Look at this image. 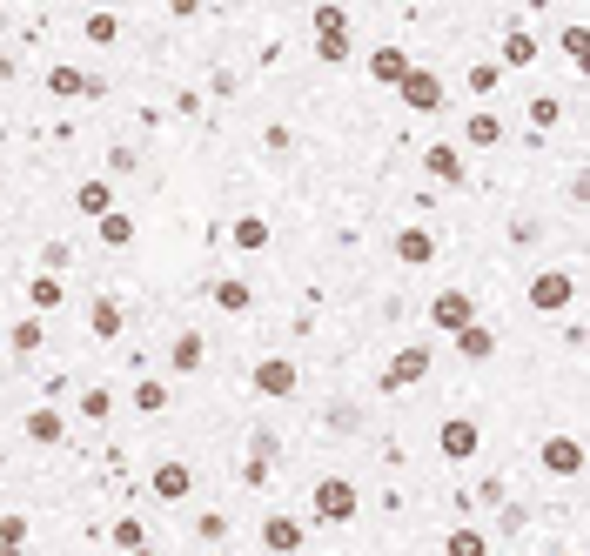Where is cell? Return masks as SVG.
<instances>
[{
  "label": "cell",
  "mask_w": 590,
  "mask_h": 556,
  "mask_svg": "<svg viewBox=\"0 0 590 556\" xmlns=\"http://www.w3.org/2000/svg\"><path fill=\"white\" fill-rule=\"evenodd\" d=\"M309 27H316V54L329 67L349 61V7H342V0H322L316 14H309Z\"/></svg>",
  "instance_id": "cell-1"
},
{
  "label": "cell",
  "mask_w": 590,
  "mask_h": 556,
  "mask_svg": "<svg viewBox=\"0 0 590 556\" xmlns=\"http://www.w3.org/2000/svg\"><path fill=\"white\" fill-rule=\"evenodd\" d=\"M309 510H316L322 523H356L363 496H356V483H349V476H322L316 490H309Z\"/></svg>",
  "instance_id": "cell-2"
},
{
  "label": "cell",
  "mask_w": 590,
  "mask_h": 556,
  "mask_svg": "<svg viewBox=\"0 0 590 556\" xmlns=\"http://www.w3.org/2000/svg\"><path fill=\"white\" fill-rule=\"evenodd\" d=\"M396 94H403L409 114H443V101H450V88H443V74H436V67H409Z\"/></svg>",
  "instance_id": "cell-3"
},
{
  "label": "cell",
  "mask_w": 590,
  "mask_h": 556,
  "mask_svg": "<svg viewBox=\"0 0 590 556\" xmlns=\"http://www.w3.org/2000/svg\"><path fill=\"white\" fill-rule=\"evenodd\" d=\"M430 349H423V342H409V349H396V356H389L383 362V389H389V396H396V389H416V382H423V376H430Z\"/></svg>",
  "instance_id": "cell-4"
},
{
  "label": "cell",
  "mask_w": 590,
  "mask_h": 556,
  "mask_svg": "<svg viewBox=\"0 0 590 556\" xmlns=\"http://www.w3.org/2000/svg\"><path fill=\"white\" fill-rule=\"evenodd\" d=\"M430 322L443 335H463L470 322H477V295L470 289H436V302H430Z\"/></svg>",
  "instance_id": "cell-5"
},
{
  "label": "cell",
  "mask_w": 590,
  "mask_h": 556,
  "mask_svg": "<svg viewBox=\"0 0 590 556\" xmlns=\"http://www.w3.org/2000/svg\"><path fill=\"white\" fill-rule=\"evenodd\" d=\"M523 295H530V309H537V315H550V309H570V295H577V282H570L564 268H537Z\"/></svg>",
  "instance_id": "cell-6"
},
{
  "label": "cell",
  "mask_w": 590,
  "mask_h": 556,
  "mask_svg": "<svg viewBox=\"0 0 590 556\" xmlns=\"http://www.w3.org/2000/svg\"><path fill=\"white\" fill-rule=\"evenodd\" d=\"M249 382H255V396H275V402L302 389V376H295V362H289V356H262Z\"/></svg>",
  "instance_id": "cell-7"
},
{
  "label": "cell",
  "mask_w": 590,
  "mask_h": 556,
  "mask_svg": "<svg viewBox=\"0 0 590 556\" xmlns=\"http://www.w3.org/2000/svg\"><path fill=\"white\" fill-rule=\"evenodd\" d=\"M436 449H443L450 463H470V456H477V449H483V429L470 423V416H450V423L436 429Z\"/></svg>",
  "instance_id": "cell-8"
},
{
  "label": "cell",
  "mask_w": 590,
  "mask_h": 556,
  "mask_svg": "<svg viewBox=\"0 0 590 556\" xmlns=\"http://www.w3.org/2000/svg\"><path fill=\"white\" fill-rule=\"evenodd\" d=\"M423 168H430L443 188H463L470 181V161H463V148H450V141H436V148H423Z\"/></svg>",
  "instance_id": "cell-9"
},
{
  "label": "cell",
  "mask_w": 590,
  "mask_h": 556,
  "mask_svg": "<svg viewBox=\"0 0 590 556\" xmlns=\"http://www.w3.org/2000/svg\"><path fill=\"white\" fill-rule=\"evenodd\" d=\"M148 490H155L161 503H182V496L195 490V469H188V463H175V456H168V463H155V476H148Z\"/></svg>",
  "instance_id": "cell-10"
},
{
  "label": "cell",
  "mask_w": 590,
  "mask_h": 556,
  "mask_svg": "<svg viewBox=\"0 0 590 556\" xmlns=\"http://www.w3.org/2000/svg\"><path fill=\"white\" fill-rule=\"evenodd\" d=\"M262 550H269V556H295V550H302V523H295V516H262Z\"/></svg>",
  "instance_id": "cell-11"
},
{
  "label": "cell",
  "mask_w": 590,
  "mask_h": 556,
  "mask_svg": "<svg viewBox=\"0 0 590 556\" xmlns=\"http://www.w3.org/2000/svg\"><path fill=\"white\" fill-rule=\"evenodd\" d=\"M409 54L403 47H376V54H369V81H376V88H403V74H409Z\"/></svg>",
  "instance_id": "cell-12"
},
{
  "label": "cell",
  "mask_w": 590,
  "mask_h": 556,
  "mask_svg": "<svg viewBox=\"0 0 590 556\" xmlns=\"http://www.w3.org/2000/svg\"><path fill=\"white\" fill-rule=\"evenodd\" d=\"M88 329H94V342H114V335L128 329V309H121L114 295H94V309H88Z\"/></svg>",
  "instance_id": "cell-13"
},
{
  "label": "cell",
  "mask_w": 590,
  "mask_h": 556,
  "mask_svg": "<svg viewBox=\"0 0 590 556\" xmlns=\"http://www.w3.org/2000/svg\"><path fill=\"white\" fill-rule=\"evenodd\" d=\"M544 469L550 476H577V469H584V443H577V436H550L544 443Z\"/></svg>",
  "instance_id": "cell-14"
},
{
  "label": "cell",
  "mask_w": 590,
  "mask_h": 556,
  "mask_svg": "<svg viewBox=\"0 0 590 556\" xmlns=\"http://www.w3.org/2000/svg\"><path fill=\"white\" fill-rule=\"evenodd\" d=\"M27 443H34V449H54V443H61V409H54V402H41V409H27Z\"/></svg>",
  "instance_id": "cell-15"
},
{
  "label": "cell",
  "mask_w": 590,
  "mask_h": 556,
  "mask_svg": "<svg viewBox=\"0 0 590 556\" xmlns=\"http://www.w3.org/2000/svg\"><path fill=\"white\" fill-rule=\"evenodd\" d=\"M396 262L430 268L436 262V235H430V228H403V235H396Z\"/></svg>",
  "instance_id": "cell-16"
},
{
  "label": "cell",
  "mask_w": 590,
  "mask_h": 556,
  "mask_svg": "<svg viewBox=\"0 0 590 556\" xmlns=\"http://www.w3.org/2000/svg\"><path fill=\"white\" fill-rule=\"evenodd\" d=\"M202 356H208V342H202L195 329L175 335V349H168V376H195V369H202Z\"/></svg>",
  "instance_id": "cell-17"
},
{
  "label": "cell",
  "mask_w": 590,
  "mask_h": 556,
  "mask_svg": "<svg viewBox=\"0 0 590 556\" xmlns=\"http://www.w3.org/2000/svg\"><path fill=\"white\" fill-rule=\"evenodd\" d=\"M530 61H537V34H530V27H510V34H503V54H497V67L510 74V67H530Z\"/></svg>",
  "instance_id": "cell-18"
},
{
  "label": "cell",
  "mask_w": 590,
  "mask_h": 556,
  "mask_svg": "<svg viewBox=\"0 0 590 556\" xmlns=\"http://www.w3.org/2000/svg\"><path fill=\"white\" fill-rule=\"evenodd\" d=\"M463 141H470V148H497V141H503V114L497 108H477L470 121H463Z\"/></svg>",
  "instance_id": "cell-19"
},
{
  "label": "cell",
  "mask_w": 590,
  "mask_h": 556,
  "mask_svg": "<svg viewBox=\"0 0 590 556\" xmlns=\"http://www.w3.org/2000/svg\"><path fill=\"white\" fill-rule=\"evenodd\" d=\"M228 242L242 248V255H255V248H269V222H262V215H235V222H228Z\"/></svg>",
  "instance_id": "cell-20"
},
{
  "label": "cell",
  "mask_w": 590,
  "mask_h": 556,
  "mask_svg": "<svg viewBox=\"0 0 590 556\" xmlns=\"http://www.w3.org/2000/svg\"><path fill=\"white\" fill-rule=\"evenodd\" d=\"M74 208L101 222V215H114V188H108V181H81V188H74Z\"/></svg>",
  "instance_id": "cell-21"
},
{
  "label": "cell",
  "mask_w": 590,
  "mask_h": 556,
  "mask_svg": "<svg viewBox=\"0 0 590 556\" xmlns=\"http://www.w3.org/2000/svg\"><path fill=\"white\" fill-rule=\"evenodd\" d=\"M47 94H54V101L88 94V74H81V67H68V61H54V67H47Z\"/></svg>",
  "instance_id": "cell-22"
},
{
  "label": "cell",
  "mask_w": 590,
  "mask_h": 556,
  "mask_svg": "<svg viewBox=\"0 0 590 556\" xmlns=\"http://www.w3.org/2000/svg\"><path fill=\"white\" fill-rule=\"evenodd\" d=\"M61 295H68V282H61V275H34V282H27V302H34V315L61 309Z\"/></svg>",
  "instance_id": "cell-23"
},
{
  "label": "cell",
  "mask_w": 590,
  "mask_h": 556,
  "mask_svg": "<svg viewBox=\"0 0 590 556\" xmlns=\"http://www.w3.org/2000/svg\"><path fill=\"white\" fill-rule=\"evenodd\" d=\"M456 349H463V362H490L497 356V335L483 329V322H470V329L456 335Z\"/></svg>",
  "instance_id": "cell-24"
},
{
  "label": "cell",
  "mask_w": 590,
  "mask_h": 556,
  "mask_svg": "<svg viewBox=\"0 0 590 556\" xmlns=\"http://www.w3.org/2000/svg\"><path fill=\"white\" fill-rule=\"evenodd\" d=\"M94 235H101V248H128V242H135V215H121V208H114V215L94 222Z\"/></svg>",
  "instance_id": "cell-25"
},
{
  "label": "cell",
  "mask_w": 590,
  "mask_h": 556,
  "mask_svg": "<svg viewBox=\"0 0 590 556\" xmlns=\"http://www.w3.org/2000/svg\"><path fill=\"white\" fill-rule=\"evenodd\" d=\"M255 295H249V282H242V275H222V282H215V309H228V315H242L249 309Z\"/></svg>",
  "instance_id": "cell-26"
},
{
  "label": "cell",
  "mask_w": 590,
  "mask_h": 556,
  "mask_svg": "<svg viewBox=\"0 0 590 556\" xmlns=\"http://www.w3.org/2000/svg\"><path fill=\"white\" fill-rule=\"evenodd\" d=\"M135 409H141V416H161V409H168V382H161V376H141L135 382Z\"/></svg>",
  "instance_id": "cell-27"
},
{
  "label": "cell",
  "mask_w": 590,
  "mask_h": 556,
  "mask_svg": "<svg viewBox=\"0 0 590 556\" xmlns=\"http://www.w3.org/2000/svg\"><path fill=\"white\" fill-rule=\"evenodd\" d=\"M497 88H503V67L497 61H477V67H470V94H477V101H497Z\"/></svg>",
  "instance_id": "cell-28"
},
{
  "label": "cell",
  "mask_w": 590,
  "mask_h": 556,
  "mask_svg": "<svg viewBox=\"0 0 590 556\" xmlns=\"http://www.w3.org/2000/svg\"><path fill=\"white\" fill-rule=\"evenodd\" d=\"M443 556H490V536H483V530H450Z\"/></svg>",
  "instance_id": "cell-29"
},
{
  "label": "cell",
  "mask_w": 590,
  "mask_h": 556,
  "mask_svg": "<svg viewBox=\"0 0 590 556\" xmlns=\"http://www.w3.org/2000/svg\"><path fill=\"white\" fill-rule=\"evenodd\" d=\"M7 342H14V356H34V349L47 342V322H41V315H34V322H14V335H7Z\"/></svg>",
  "instance_id": "cell-30"
},
{
  "label": "cell",
  "mask_w": 590,
  "mask_h": 556,
  "mask_svg": "<svg viewBox=\"0 0 590 556\" xmlns=\"http://www.w3.org/2000/svg\"><path fill=\"white\" fill-rule=\"evenodd\" d=\"M557 121H564V101H557V94H537V101H530V128L544 134V128H557Z\"/></svg>",
  "instance_id": "cell-31"
},
{
  "label": "cell",
  "mask_w": 590,
  "mask_h": 556,
  "mask_svg": "<svg viewBox=\"0 0 590 556\" xmlns=\"http://www.w3.org/2000/svg\"><path fill=\"white\" fill-rule=\"evenodd\" d=\"M114 550H128V556L148 550V530H141L135 516H121V523H114Z\"/></svg>",
  "instance_id": "cell-32"
},
{
  "label": "cell",
  "mask_w": 590,
  "mask_h": 556,
  "mask_svg": "<svg viewBox=\"0 0 590 556\" xmlns=\"http://www.w3.org/2000/svg\"><path fill=\"white\" fill-rule=\"evenodd\" d=\"M564 61H570V67H584V61H590V27H584V21L564 27Z\"/></svg>",
  "instance_id": "cell-33"
},
{
  "label": "cell",
  "mask_w": 590,
  "mask_h": 556,
  "mask_svg": "<svg viewBox=\"0 0 590 556\" xmlns=\"http://www.w3.org/2000/svg\"><path fill=\"white\" fill-rule=\"evenodd\" d=\"M195 536H202L208 550H222V536H228V516H222V510H208V516H195Z\"/></svg>",
  "instance_id": "cell-34"
},
{
  "label": "cell",
  "mask_w": 590,
  "mask_h": 556,
  "mask_svg": "<svg viewBox=\"0 0 590 556\" xmlns=\"http://www.w3.org/2000/svg\"><path fill=\"white\" fill-rule=\"evenodd\" d=\"M88 41L94 47H114V41H121V21H114V14H88Z\"/></svg>",
  "instance_id": "cell-35"
},
{
  "label": "cell",
  "mask_w": 590,
  "mask_h": 556,
  "mask_svg": "<svg viewBox=\"0 0 590 556\" xmlns=\"http://www.w3.org/2000/svg\"><path fill=\"white\" fill-rule=\"evenodd\" d=\"M81 416H88V423H108V416H114V396H108V389H88V396H81Z\"/></svg>",
  "instance_id": "cell-36"
},
{
  "label": "cell",
  "mask_w": 590,
  "mask_h": 556,
  "mask_svg": "<svg viewBox=\"0 0 590 556\" xmlns=\"http://www.w3.org/2000/svg\"><path fill=\"white\" fill-rule=\"evenodd\" d=\"M68 262H74L68 242H47V248H41V275H68Z\"/></svg>",
  "instance_id": "cell-37"
},
{
  "label": "cell",
  "mask_w": 590,
  "mask_h": 556,
  "mask_svg": "<svg viewBox=\"0 0 590 556\" xmlns=\"http://www.w3.org/2000/svg\"><path fill=\"white\" fill-rule=\"evenodd\" d=\"M275 449H282V443H275V429H255V436H249V456H255V463H275Z\"/></svg>",
  "instance_id": "cell-38"
},
{
  "label": "cell",
  "mask_w": 590,
  "mask_h": 556,
  "mask_svg": "<svg viewBox=\"0 0 590 556\" xmlns=\"http://www.w3.org/2000/svg\"><path fill=\"white\" fill-rule=\"evenodd\" d=\"M0 543H14V550L27 543V516H21V510H14V516H0Z\"/></svg>",
  "instance_id": "cell-39"
},
{
  "label": "cell",
  "mask_w": 590,
  "mask_h": 556,
  "mask_svg": "<svg viewBox=\"0 0 590 556\" xmlns=\"http://www.w3.org/2000/svg\"><path fill=\"white\" fill-rule=\"evenodd\" d=\"M242 483H249V490H269V463H255L249 456V463H242Z\"/></svg>",
  "instance_id": "cell-40"
},
{
  "label": "cell",
  "mask_w": 590,
  "mask_h": 556,
  "mask_svg": "<svg viewBox=\"0 0 590 556\" xmlns=\"http://www.w3.org/2000/svg\"><path fill=\"white\" fill-rule=\"evenodd\" d=\"M0 556H21V550H14V543H0Z\"/></svg>",
  "instance_id": "cell-41"
},
{
  "label": "cell",
  "mask_w": 590,
  "mask_h": 556,
  "mask_svg": "<svg viewBox=\"0 0 590 556\" xmlns=\"http://www.w3.org/2000/svg\"><path fill=\"white\" fill-rule=\"evenodd\" d=\"M202 556H228V550H202Z\"/></svg>",
  "instance_id": "cell-42"
},
{
  "label": "cell",
  "mask_w": 590,
  "mask_h": 556,
  "mask_svg": "<svg viewBox=\"0 0 590 556\" xmlns=\"http://www.w3.org/2000/svg\"><path fill=\"white\" fill-rule=\"evenodd\" d=\"M557 556H577V550H557Z\"/></svg>",
  "instance_id": "cell-43"
}]
</instances>
